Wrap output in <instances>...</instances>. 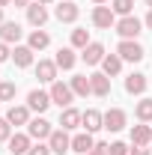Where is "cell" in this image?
Returning a JSON list of instances; mask_svg holds the SVG:
<instances>
[{"mask_svg": "<svg viewBox=\"0 0 152 155\" xmlns=\"http://www.w3.org/2000/svg\"><path fill=\"white\" fill-rule=\"evenodd\" d=\"M116 54L122 60H128V63H140V60H143V48H140L134 39H122L119 48H116Z\"/></svg>", "mask_w": 152, "mask_h": 155, "instance_id": "cell-1", "label": "cell"}, {"mask_svg": "<svg viewBox=\"0 0 152 155\" xmlns=\"http://www.w3.org/2000/svg\"><path fill=\"white\" fill-rule=\"evenodd\" d=\"M72 98H75V93H72V87H69V84H60V81L51 84V101H54V104L69 107V104H72Z\"/></svg>", "mask_w": 152, "mask_h": 155, "instance_id": "cell-2", "label": "cell"}, {"mask_svg": "<svg viewBox=\"0 0 152 155\" xmlns=\"http://www.w3.org/2000/svg\"><path fill=\"white\" fill-rule=\"evenodd\" d=\"M48 146H51V152L66 155V152H72V137L66 134V128H60V131H54L48 137Z\"/></svg>", "mask_w": 152, "mask_h": 155, "instance_id": "cell-3", "label": "cell"}, {"mask_svg": "<svg viewBox=\"0 0 152 155\" xmlns=\"http://www.w3.org/2000/svg\"><path fill=\"white\" fill-rule=\"evenodd\" d=\"M114 15H116V12L111 9V6H95V9H93V24L101 27V30H111V27L116 24Z\"/></svg>", "mask_w": 152, "mask_h": 155, "instance_id": "cell-4", "label": "cell"}, {"mask_svg": "<svg viewBox=\"0 0 152 155\" xmlns=\"http://www.w3.org/2000/svg\"><path fill=\"white\" fill-rule=\"evenodd\" d=\"M27 134L36 137V140H45V137L54 134V128H51V122H48V119H42V116H39V119H30V122H27Z\"/></svg>", "mask_w": 152, "mask_h": 155, "instance_id": "cell-5", "label": "cell"}, {"mask_svg": "<svg viewBox=\"0 0 152 155\" xmlns=\"http://www.w3.org/2000/svg\"><path fill=\"white\" fill-rule=\"evenodd\" d=\"M48 104H51V93L33 90V93L27 96V107H30V110H36V114H45V110H48Z\"/></svg>", "mask_w": 152, "mask_h": 155, "instance_id": "cell-6", "label": "cell"}, {"mask_svg": "<svg viewBox=\"0 0 152 155\" xmlns=\"http://www.w3.org/2000/svg\"><path fill=\"white\" fill-rule=\"evenodd\" d=\"M116 33L122 39H137V33H140V21L134 18V15H125V18L116 24Z\"/></svg>", "mask_w": 152, "mask_h": 155, "instance_id": "cell-7", "label": "cell"}, {"mask_svg": "<svg viewBox=\"0 0 152 155\" xmlns=\"http://www.w3.org/2000/svg\"><path fill=\"white\" fill-rule=\"evenodd\" d=\"M104 128H107V131H122V128H125V110L111 107V110L104 114Z\"/></svg>", "mask_w": 152, "mask_h": 155, "instance_id": "cell-8", "label": "cell"}, {"mask_svg": "<svg viewBox=\"0 0 152 155\" xmlns=\"http://www.w3.org/2000/svg\"><path fill=\"white\" fill-rule=\"evenodd\" d=\"M81 60H84L87 66H95V63H101V60H104V45H98V42H90V45L84 48Z\"/></svg>", "mask_w": 152, "mask_h": 155, "instance_id": "cell-9", "label": "cell"}, {"mask_svg": "<svg viewBox=\"0 0 152 155\" xmlns=\"http://www.w3.org/2000/svg\"><path fill=\"white\" fill-rule=\"evenodd\" d=\"M95 146V140H93V134L90 131H84V134H75L72 137V152H78V155H90V149Z\"/></svg>", "mask_w": 152, "mask_h": 155, "instance_id": "cell-10", "label": "cell"}, {"mask_svg": "<svg viewBox=\"0 0 152 155\" xmlns=\"http://www.w3.org/2000/svg\"><path fill=\"white\" fill-rule=\"evenodd\" d=\"M36 78H39V81H45V84H54V81H57V63H51V60H39Z\"/></svg>", "mask_w": 152, "mask_h": 155, "instance_id": "cell-11", "label": "cell"}, {"mask_svg": "<svg viewBox=\"0 0 152 155\" xmlns=\"http://www.w3.org/2000/svg\"><path fill=\"white\" fill-rule=\"evenodd\" d=\"M90 87H93V93L95 96H107L111 93V78L104 75V72H95V75H90Z\"/></svg>", "mask_w": 152, "mask_h": 155, "instance_id": "cell-12", "label": "cell"}, {"mask_svg": "<svg viewBox=\"0 0 152 155\" xmlns=\"http://www.w3.org/2000/svg\"><path fill=\"white\" fill-rule=\"evenodd\" d=\"M81 125L93 134V131H98V128H104V114H98V110H87V114L81 116Z\"/></svg>", "mask_w": 152, "mask_h": 155, "instance_id": "cell-13", "label": "cell"}, {"mask_svg": "<svg viewBox=\"0 0 152 155\" xmlns=\"http://www.w3.org/2000/svg\"><path fill=\"white\" fill-rule=\"evenodd\" d=\"M54 15H57V21H63V24H72V21L78 18V6L72 0H63L57 9H54Z\"/></svg>", "mask_w": 152, "mask_h": 155, "instance_id": "cell-14", "label": "cell"}, {"mask_svg": "<svg viewBox=\"0 0 152 155\" xmlns=\"http://www.w3.org/2000/svg\"><path fill=\"white\" fill-rule=\"evenodd\" d=\"M6 143H9V152L12 155H27L30 152V134H12Z\"/></svg>", "mask_w": 152, "mask_h": 155, "instance_id": "cell-15", "label": "cell"}, {"mask_svg": "<svg viewBox=\"0 0 152 155\" xmlns=\"http://www.w3.org/2000/svg\"><path fill=\"white\" fill-rule=\"evenodd\" d=\"M21 39V24L18 21H3L0 24V42H18Z\"/></svg>", "mask_w": 152, "mask_h": 155, "instance_id": "cell-16", "label": "cell"}, {"mask_svg": "<svg viewBox=\"0 0 152 155\" xmlns=\"http://www.w3.org/2000/svg\"><path fill=\"white\" fill-rule=\"evenodd\" d=\"M27 21H30L33 27H42V24L48 21V9H45V3H33V6H27Z\"/></svg>", "mask_w": 152, "mask_h": 155, "instance_id": "cell-17", "label": "cell"}, {"mask_svg": "<svg viewBox=\"0 0 152 155\" xmlns=\"http://www.w3.org/2000/svg\"><path fill=\"white\" fill-rule=\"evenodd\" d=\"M146 84H149V81H146V75H140V72H134V75L125 78V90H128L131 96H140V93L146 90Z\"/></svg>", "mask_w": 152, "mask_h": 155, "instance_id": "cell-18", "label": "cell"}, {"mask_svg": "<svg viewBox=\"0 0 152 155\" xmlns=\"http://www.w3.org/2000/svg\"><path fill=\"white\" fill-rule=\"evenodd\" d=\"M12 60H15V66L27 69V66L33 63V48H30V45H15V51H12Z\"/></svg>", "mask_w": 152, "mask_h": 155, "instance_id": "cell-19", "label": "cell"}, {"mask_svg": "<svg viewBox=\"0 0 152 155\" xmlns=\"http://www.w3.org/2000/svg\"><path fill=\"white\" fill-rule=\"evenodd\" d=\"M81 116H84V114H78L75 107H66V110L60 114V125H63L66 131H72V128H78V125H81Z\"/></svg>", "mask_w": 152, "mask_h": 155, "instance_id": "cell-20", "label": "cell"}, {"mask_svg": "<svg viewBox=\"0 0 152 155\" xmlns=\"http://www.w3.org/2000/svg\"><path fill=\"white\" fill-rule=\"evenodd\" d=\"M101 69H104V75H107V78L119 75V69H122V57H119V54H104V60H101Z\"/></svg>", "mask_w": 152, "mask_h": 155, "instance_id": "cell-21", "label": "cell"}, {"mask_svg": "<svg viewBox=\"0 0 152 155\" xmlns=\"http://www.w3.org/2000/svg\"><path fill=\"white\" fill-rule=\"evenodd\" d=\"M54 63H57V69H75L78 57H75V51H72V48H60L57 57H54Z\"/></svg>", "mask_w": 152, "mask_h": 155, "instance_id": "cell-22", "label": "cell"}, {"mask_svg": "<svg viewBox=\"0 0 152 155\" xmlns=\"http://www.w3.org/2000/svg\"><path fill=\"white\" fill-rule=\"evenodd\" d=\"M6 119H9L12 125H27V122H30V110H27V107H21V104H15V107H9Z\"/></svg>", "mask_w": 152, "mask_h": 155, "instance_id": "cell-23", "label": "cell"}, {"mask_svg": "<svg viewBox=\"0 0 152 155\" xmlns=\"http://www.w3.org/2000/svg\"><path fill=\"white\" fill-rule=\"evenodd\" d=\"M149 140H152V128L149 125H134L131 128V143L134 146H146Z\"/></svg>", "mask_w": 152, "mask_h": 155, "instance_id": "cell-24", "label": "cell"}, {"mask_svg": "<svg viewBox=\"0 0 152 155\" xmlns=\"http://www.w3.org/2000/svg\"><path fill=\"white\" fill-rule=\"evenodd\" d=\"M69 87H72V93H75V96H90V93H93V87H90V78H87V75H75Z\"/></svg>", "mask_w": 152, "mask_h": 155, "instance_id": "cell-25", "label": "cell"}, {"mask_svg": "<svg viewBox=\"0 0 152 155\" xmlns=\"http://www.w3.org/2000/svg\"><path fill=\"white\" fill-rule=\"evenodd\" d=\"M48 42H51V36H48L45 30H33V33H30V48H33V51L48 48Z\"/></svg>", "mask_w": 152, "mask_h": 155, "instance_id": "cell-26", "label": "cell"}, {"mask_svg": "<svg viewBox=\"0 0 152 155\" xmlns=\"http://www.w3.org/2000/svg\"><path fill=\"white\" fill-rule=\"evenodd\" d=\"M111 3H114L111 9H114L116 15H122V18L131 15V9H134V0H111Z\"/></svg>", "mask_w": 152, "mask_h": 155, "instance_id": "cell-27", "label": "cell"}, {"mask_svg": "<svg viewBox=\"0 0 152 155\" xmlns=\"http://www.w3.org/2000/svg\"><path fill=\"white\" fill-rule=\"evenodd\" d=\"M137 119H143V122L152 119V98H143V101L137 104Z\"/></svg>", "mask_w": 152, "mask_h": 155, "instance_id": "cell-28", "label": "cell"}, {"mask_svg": "<svg viewBox=\"0 0 152 155\" xmlns=\"http://www.w3.org/2000/svg\"><path fill=\"white\" fill-rule=\"evenodd\" d=\"M72 45H75V48H87V45H90V33H87V30H75V33H72Z\"/></svg>", "mask_w": 152, "mask_h": 155, "instance_id": "cell-29", "label": "cell"}, {"mask_svg": "<svg viewBox=\"0 0 152 155\" xmlns=\"http://www.w3.org/2000/svg\"><path fill=\"white\" fill-rule=\"evenodd\" d=\"M9 98H15V84H0V101H9Z\"/></svg>", "mask_w": 152, "mask_h": 155, "instance_id": "cell-30", "label": "cell"}, {"mask_svg": "<svg viewBox=\"0 0 152 155\" xmlns=\"http://www.w3.org/2000/svg\"><path fill=\"white\" fill-rule=\"evenodd\" d=\"M9 137H12V122L9 119H0V143L9 140Z\"/></svg>", "mask_w": 152, "mask_h": 155, "instance_id": "cell-31", "label": "cell"}, {"mask_svg": "<svg viewBox=\"0 0 152 155\" xmlns=\"http://www.w3.org/2000/svg\"><path fill=\"white\" fill-rule=\"evenodd\" d=\"M131 149L122 143V140H116V143H111V155H128Z\"/></svg>", "mask_w": 152, "mask_h": 155, "instance_id": "cell-32", "label": "cell"}, {"mask_svg": "<svg viewBox=\"0 0 152 155\" xmlns=\"http://www.w3.org/2000/svg\"><path fill=\"white\" fill-rule=\"evenodd\" d=\"M90 155H111V146L107 143H95L93 149H90Z\"/></svg>", "mask_w": 152, "mask_h": 155, "instance_id": "cell-33", "label": "cell"}, {"mask_svg": "<svg viewBox=\"0 0 152 155\" xmlns=\"http://www.w3.org/2000/svg\"><path fill=\"white\" fill-rule=\"evenodd\" d=\"M27 155H51V146H42V143H36V146H30V152Z\"/></svg>", "mask_w": 152, "mask_h": 155, "instance_id": "cell-34", "label": "cell"}, {"mask_svg": "<svg viewBox=\"0 0 152 155\" xmlns=\"http://www.w3.org/2000/svg\"><path fill=\"white\" fill-rule=\"evenodd\" d=\"M9 54H12V51H9V48H6V42H0V63H3V60L9 57Z\"/></svg>", "mask_w": 152, "mask_h": 155, "instance_id": "cell-35", "label": "cell"}, {"mask_svg": "<svg viewBox=\"0 0 152 155\" xmlns=\"http://www.w3.org/2000/svg\"><path fill=\"white\" fill-rule=\"evenodd\" d=\"M131 155H149V149H146V146H134Z\"/></svg>", "mask_w": 152, "mask_h": 155, "instance_id": "cell-36", "label": "cell"}, {"mask_svg": "<svg viewBox=\"0 0 152 155\" xmlns=\"http://www.w3.org/2000/svg\"><path fill=\"white\" fill-rule=\"evenodd\" d=\"M146 27L152 30V9H149V15H146Z\"/></svg>", "mask_w": 152, "mask_h": 155, "instance_id": "cell-37", "label": "cell"}, {"mask_svg": "<svg viewBox=\"0 0 152 155\" xmlns=\"http://www.w3.org/2000/svg\"><path fill=\"white\" fill-rule=\"evenodd\" d=\"M12 3H15V6H27L30 0H12Z\"/></svg>", "mask_w": 152, "mask_h": 155, "instance_id": "cell-38", "label": "cell"}, {"mask_svg": "<svg viewBox=\"0 0 152 155\" xmlns=\"http://www.w3.org/2000/svg\"><path fill=\"white\" fill-rule=\"evenodd\" d=\"M9 3H12V0H0V6H9Z\"/></svg>", "mask_w": 152, "mask_h": 155, "instance_id": "cell-39", "label": "cell"}, {"mask_svg": "<svg viewBox=\"0 0 152 155\" xmlns=\"http://www.w3.org/2000/svg\"><path fill=\"white\" fill-rule=\"evenodd\" d=\"M0 24H3V6H0Z\"/></svg>", "mask_w": 152, "mask_h": 155, "instance_id": "cell-40", "label": "cell"}, {"mask_svg": "<svg viewBox=\"0 0 152 155\" xmlns=\"http://www.w3.org/2000/svg\"><path fill=\"white\" fill-rule=\"evenodd\" d=\"M93 3H107V0H93Z\"/></svg>", "mask_w": 152, "mask_h": 155, "instance_id": "cell-41", "label": "cell"}, {"mask_svg": "<svg viewBox=\"0 0 152 155\" xmlns=\"http://www.w3.org/2000/svg\"><path fill=\"white\" fill-rule=\"evenodd\" d=\"M146 6H149V9H152V0H146Z\"/></svg>", "mask_w": 152, "mask_h": 155, "instance_id": "cell-42", "label": "cell"}, {"mask_svg": "<svg viewBox=\"0 0 152 155\" xmlns=\"http://www.w3.org/2000/svg\"><path fill=\"white\" fill-rule=\"evenodd\" d=\"M39 3H51V0H39Z\"/></svg>", "mask_w": 152, "mask_h": 155, "instance_id": "cell-43", "label": "cell"}]
</instances>
